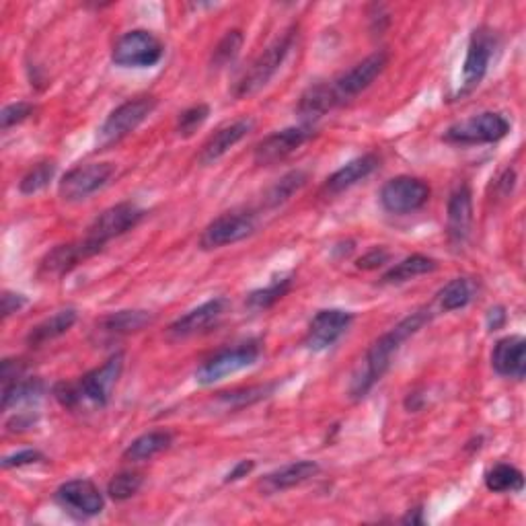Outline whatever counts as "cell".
<instances>
[{"instance_id":"d6a6232c","label":"cell","mask_w":526,"mask_h":526,"mask_svg":"<svg viewBox=\"0 0 526 526\" xmlns=\"http://www.w3.org/2000/svg\"><path fill=\"white\" fill-rule=\"evenodd\" d=\"M309 175L305 171H290L286 173L282 179H278V183L272 185V190L266 196V204L268 208H278L282 204H286L296 192H300L305 187Z\"/></svg>"},{"instance_id":"7a4b0ae2","label":"cell","mask_w":526,"mask_h":526,"mask_svg":"<svg viewBox=\"0 0 526 526\" xmlns=\"http://www.w3.org/2000/svg\"><path fill=\"white\" fill-rule=\"evenodd\" d=\"M294 42H296V27L292 25L274 44L263 50L253 60V64L243 72V77L233 87V97L245 99L259 93L263 87H268L270 81L278 74V70L282 68V64L286 62L288 54L292 52Z\"/></svg>"},{"instance_id":"2e32d148","label":"cell","mask_w":526,"mask_h":526,"mask_svg":"<svg viewBox=\"0 0 526 526\" xmlns=\"http://www.w3.org/2000/svg\"><path fill=\"white\" fill-rule=\"evenodd\" d=\"M354 317L348 311L342 309H325L319 311L307 329L305 335V346L311 352H323L331 348L333 344L340 342V337L350 329Z\"/></svg>"},{"instance_id":"30bf717a","label":"cell","mask_w":526,"mask_h":526,"mask_svg":"<svg viewBox=\"0 0 526 526\" xmlns=\"http://www.w3.org/2000/svg\"><path fill=\"white\" fill-rule=\"evenodd\" d=\"M114 175H116L114 163H89V165L74 167L62 177L58 185L60 198L64 202L87 200L89 196L103 190Z\"/></svg>"},{"instance_id":"d4e9b609","label":"cell","mask_w":526,"mask_h":526,"mask_svg":"<svg viewBox=\"0 0 526 526\" xmlns=\"http://www.w3.org/2000/svg\"><path fill=\"white\" fill-rule=\"evenodd\" d=\"M379 167V157L377 155H362L350 163H346L342 169H337L323 185V192L329 196H337L350 187H354L356 183H360L362 179H366L368 175L374 173V169Z\"/></svg>"},{"instance_id":"74e56055","label":"cell","mask_w":526,"mask_h":526,"mask_svg":"<svg viewBox=\"0 0 526 526\" xmlns=\"http://www.w3.org/2000/svg\"><path fill=\"white\" fill-rule=\"evenodd\" d=\"M276 385H259V387H249L243 391H233V393H220V401L227 407H245L249 403L266 399Z\"/></svg>"},{"instance_id":"7bdbcfd3","label":"cell","mask_w":526,"mask_h":526,"mask_svg":"<svg viewBox=\"0 0 526 526\" xmlns=\"http://www.w3.org/2000/svg\"><path fill=\"white\" fill-rule=\"evenodd\" d=\"M23 374H25V366L19 360H5L3 362V374H0V377H3V385L11 383L15 379H21Z\"/></svg>"},{"instance_id":"3957f363","label":"cell","mask_w":526,"mask_h":526,"mask_svg":"<svg viewBox=\"0 0 526 526\" xmlns=\"http://www.w3.org/2000/svg\"><path fill=\"white\" fill-rule=\"evenodd\" d=\"M498 48H500V40L492 29L479 27L471 33L465 62H463L461 87L457 89V97L471 95L483 83L485 74H487V70H490Z\"/></svg>"},{"instance_id":"b9f144b4","label":"cell","mask_w":526,"mask_h":526,"mask_svg":"<svg viewBox=\"0 0 526 526\" xmlns=\"http://www.w3.org/2000/svg\"><path fill=\"white\" fill-rule=\"evenodd\" d=\"M27 305V298L23 294H15V292H3V317H11L13 313L21 311Z\"/></svg>"},{"instance_id":"f546056e","label":"cell","mask_w":526,"mask_h":526,"mask_svg":"<svg viewBox=\"0 0 526 526\" xmlns=\"http://www.w3.org/2000/svg\"><path fill=\"white\" fill-rule=\"evenodd\" d=\"M473 300V282L469 278H455L450 280L440 292L436 294V303L440 311L453 313L465 309Z\"/></svg>"},{"instance_id":"ab89813d","label":"cell","mask_w":526,"mask_h":526,"mask_svg":"<svg viewBox=\"0 0 526 526\" xmlns=\"http://www.w3.org/2000/svg\"><path fill=\"white\" fill-rule=\"evenodd\" d=\"M44 459L46 457H44V453H40V450L23 448V450H17V453H13V455L3 459V469H21V467H27V465L42 463Z\"/></svg>"},{"instance_id":"603a6c76","label":"cell","mask_w":526,"mask_h":526,"mask_svg":"<svg viewBox=\"0 0 526 526\" xmlns=\"http://www.w3.org/2000/svg\"><path fill=\"white\" fill-rule=\"evenodd\" d=\"M321 467L315 461H296L290 465H284L268 475H263V479L259 481V490L261 494L266 496H274V494H282L286 490H292L296 485H303L309 479H313L315 475H319Z\"/></svg>"},{"instance_id":"836d02e7","label":"cell","mask_w":526,"mask_h":526,"mask_svg":"<svg viewBox=\"0 0 526 526\" xmlns=\"http://www.w3.org/2000/svg\"><path fill=\"white\" fill-rule=\"evenodd\" d=\"M243 48V33L239 29H231L222 35V40L216 44L214 52H212V68L216 70H222L227 68L229 64L235 62V58L239 56Z\"/></svg>"},{"instance_id":"e0dca14e","label":"cell","mask_w":526,"mask_h":526,"mask_svg":"<svg viewBox=\"0 0 526 526\" xmlns=\"http://www.w3.org/2000/svg\"><path fill=\"white\" fill-rule=\"evenodd\" d=\"M101 249L103 247L89 237H85L81 241L58 245L42 259L40 274L46 278H62L64 274H68L77 266H81L83 261L97 255Z\"/></svg>"},{"instance_id":"e575fe53","label":"cell","mask_w":526,"mask_h":526,"mask_svg":"<svg viewBox=\"0 0 526 526\" xmlns=\"http://www.w3.org/2000/svg\"><path fill=\"white\" fill-rule=\"evenodd\" d=\"M56 175V163L54 161H46V163H37L35 167H31L19 181V192L23 196H33L37 192L46 190L50 185V181Z\"/></svg>"},{"instance_id":"f1b7e54d","label":"cell","mask_w":526,"mask_h":526,"mask_svg":"<svg viewBox=\"0 0 526 526\" xmlns=\"http://www.w3.org/2000/svg\"><path fill=\"white\" fill-rule=\"evenodd\" d=\"M44 383L40 379L33 377H23L15 379L11 383L3 385V411H9L13 407L31 403L35 399H40L44 395Z\"/></svg>"},{"instance_id":"8d00e7d4","label":"cell","mask_w":526,"mask_h":526,"mask_svg":"<svg viewBox=\"0 0 526 526\" xmlns=\"http://www.w3.org/2000/svg\"><path fill=\"white\" fill-rule=\"evenodd\" d=\"M210 116V107L206 103H198V105H192L187 107L185 111H181L179 114V120H177V134L181 138H190L194 136L208 120Z\"/></svg>"},{"instance_id":"6da1fadb","label":"cell","mask_w":526,"mask_h":526,"mask_svg":"<svg viewBox=\"0 0 526 526\" xmlns=\"http://www.w3.org/2000/svg\"><path fill=\"white\" fill-rule=\"evenodd\" d=\"M430 319H432V311L428 309L411 313L405 319H401L393 329L383 333L379 340L368 348L364 360L360 362L350 381L348 393L354 401L364 399L372 391V387L385 377L401 346L409 340V337L416 335Z\"/></svg>"},{"instance_id":"44dd1931","label":"cell","mask_w":526,"mask_h":526,"mask_svg":"<svg viewBox=\"0 0 526 526\" xmlns=\"http://www.w3.org/2000/svg\"><path fill=\"white\" fill-rule=\"evenodd\" d=\"M255 128V122L251 118H241V120H235L233 124L220 128L216 134H212L202 150H200V165L208 167V165H214L216 161H220L224 155L229 153V150L233 146H237L251 130Z\"/></svg>"},{"instance_id":"277c9868","label":"cell","mask_w":526,"mask_h":526,"mask_svg":"<svg viewBox=\"0 0 526 526\" xmlns=\"http://www.w3.org/2000/svg\"><path fill=\"white\" fill-rule=\"evenodd\" d=\"M165 46L153 31L132 29L111 50V62L122 68H150L163 60Z\"/></svg>"},{"instance_id":"8992f818","label":"cell","mask_w":526,"mask_h":526,"mask_svg":"<svg viewBox=\"0 0 526 526\" xmlns=\"http://www.w3.org/2000/svg\"><path fill=\"white\" fill-rule=\"evenodd\" d=\"M261 356V346L255 340L243 342L233 348H224L204 360L200 368L196 370V381L204 387L214 385L222 379L231 377V374H237L249 366H253Z\"/></svg>"},{"instance_id":"484cf974","label":"cell","mask_w":526,"mask_h":526,"mask_svg":"<svg viewBox=\"0 0 526 526\" xmlns=\"http://www.w3.org/2000/svg\"><path fill=\"white\" fill-rule=\"evenodd\" d=\"M79 319V313L74 309H62L58 313H54L52 317L44 319L42 323H37L29 335H27V344L31 348H40V346H46L48 342H54L58 340V337H62L64 333H68L74 323H77Z\"/></svg>"},{"instance_id":"ac0fdd59","label":"cell","mask_w":526,"mask_h":526,"mask_svg":"<svg viewBox=\"0 0 526 526\" xmlns=\"http://www.w3.org/2000/svg\"><path fill=\"white\" fill-rule=\"evenodd\" d=\"M473 227V194L467 183L455 187L446 206V235L453 247L461 249Z\"/></svg>"},{"instance_id":"5bb4252c","label":"cell","mask_w":526,"mask_h":526,"mask_svg":"<svg viewBox=\"0 0 526 526\" xmlns=\"http://www.w3.org/2000/svg\"><path fill=\"white\" fill-rule=\"evenodd\" d=\"M56 502L77 518H93L103 512L105 498L91 479H72L56 490Z\"/></svg>"},{"instance_id":"cb8c5ba5","label":"cell","mask_w":526,"mask_h":526,"mask_svg":"<svg viewBox=\"0 0 526 526\" xmlns=\"http://www.w3.org/2000/svg\"><path fill=\"white\" fill-rule=\"evenodd\" d=\"M335 107H337V99L333 95L331 85L319 83V85L309 87L303 95H300L298 105H296V116L300 122H303V126L311 128Z\"/></svg>"},{"instance_id":"d590c367","label":"cell","mask_w":526,"mask_h":526,"mask_svg":"<svg viewBox=\"0 0 526 526\" xmlns=\"http://www.w3.org/2000/svg\"><path fill=\"white\" fill-rule=\"evenodd\" d=\"M144 485V477L140 473H120L114 479L109 481L107 485V494L111 500L116 502H126L130 498H134Z\"/></svg>"},{"instance_id":"bcb514c9","label":"cell","mask_w":526,"mask_h":526,"mask_svg":"<svg viewBox=\"0 0 526 526\" xmlns=\"http://www.w3.org/2000/svg\"><path fill=\"white\" fill-rule=\"evenodd\" d=\"M424 510L422 508H416V510H409L407 516L401 520L403 524H422L424 522Z\"/></svg>"},{"instance_id":"ba28073f","label":"cell","mask_w":526,"mask_h":526,"mask_svg":"<svg viewBox=\"0 0 526 526\" xmlns=\"http://www.w3.org/2000/svg\"><path fill=\"white\" fill-rule=\"evenodd\" d=\"M257 229V216L251 210H231L214 218L200 237L204 251L222 249L251 237Z\"/></svg>"},{"instance_id":"f6af8a7d","label":"cell","mask_w":526,"mask_h":526,"mask_svg":"<svg viewBox=\"0 0 526 526\" xmlns=\"http://www.w3.org/2000/svg\"><path fill=\"white\" fill-rule=\"evenodd\" d=\"M504 323H506V309L504 307L490 309V313H487V327H490V331L502 329Z\"/></svg>"},{"instance_id":"d6986e66","label":"cell","mask_w":526,"mask_h":526,"mask_svg":"<svg viewBox=\"0 0 526 526\" xmlns=\"http://www.w3.org/2000/svg\"><path fill=\"white\" fill-rule=\"evenodd\" d=\"M229 311V300L227 298H212L206 300L204 305L192 309L190 313H185L177 321L169 325V337L173 340H187V337L200 335L208 331L212 325H216Z\"/></svg>"},{"instance_id":"ffe728a7","label":"cell","mask_w":526,"mask_h":526,"mask_svg":"<svg viewBox=\"0 0 526 526\" xmlns=\"http://www.w3.org/2000/svg\"><path fill=\"white\" fill-rule=\"evenodd\" d=\"M155 321L153 313L148 311H118L101 317L93 329V342L95 344H114L122 337L142 331Z\"/></svg>"},{"instance_id":"ee69618b","label":"cell","mask_w":526,"mask_h":526,"mask_svg":"<svg viewBox=\"0 0 526 526\" xmlns=\"http://www.w3.org/2000/svg\"><path fill=\"white\" fill-rule=\"evenodd\" d=\"M253 469H255V461H251V459L239 461V463L229 471V475H227V479H224V483H235V481L247 477Z\"/></svg>"},{"instance_id":"4dcf8cb0","label":"cell","mask_w":526,"mask_h":526,"mask_svg":"<svg viewBox=\"0 0 526 526\" xmlns=\"http://www.w3.org/2000/svg\"><path fill=\"white\" fill-rule=\"evenodd\" d=\"M485 487L496 494H506V492L518 494L524 487V475L514 465L498 463L485 473Z\"/></svg>"},{"instance_id":"60d3db41","label":"cell","mask_w":526,"mask_h":526,"mask_svg":"<svg viewBox=\"0 0 526 526\" xmlns=\"http://www.w3.org/2000/svg\"><path fill=\"white\" fill-rule=\"evenodd\" d=\"M389 259H391V253H389L387 249H383V247H377V249L368 251L366 255H362V257L358 259L356 266H358V270H366V272H370V270H379V268H383L385 263H389Z\"/></svg>"},{"instance_id":"5b68a950","label":"cell","mask_w":526,"mask_h":526,"mask_svg":"<svg viewBox=\"0 0 526 526\" xmlns=\"http://www.w3.org/2000/svg\"><path fill=\"white\" fill-rule=\"evenodd\" d=\"M510 122L498 111H483L479 116L457 122L444 132V140L459 146L496 144L510 134Z\"/></svg>"},{"instance_id":"8fae6325","label":"cell","mask_w":526,"mask_h":526,"mask_svg":"<svg viewBox=\"0 0 526 526\" xmlns=\"http://www.w3.org/2000/svg\"><path fill=\"white\" fill-rule=\"evenodd\" d=\"M389 64V54L379 50L358 62L354 68H350L340 79L331 83L333 95L337 99V105H342L354 97H358L362 91H366L374 81H377L385 72Z\"/></svg>"},{"instance_id":"9a60e30c","label":"cell","mask_w":526,"mask_h":526,"mask_svg":"<svg viewBox=\"0 0 526 526\" xmlns=\"http://www.w3.org/2000/svg\"><path fill=\"white\" fill-rule=\"evenodd\" d=\"M313 138V130L307 126L298 128H286L280 132H274L263 138L253 153V161L261 167H270L276 163L286 161L290 155H294L300 146H305Z\"/></svg>"},{"instance_id":"9c48e42d","label":"cell","mask_w":526,"mask_h":526,"mask_svg":"<svg viewBox=\"0 0 526 526\" xmlns=\"http://www.w3.org/2000/svg\"><path fill=\"white\" fill-rule=\"evenodd\" d=\"M430 185L411 175H399L389 179L381 190V206L389 214H411L422 210L430 200Z\"/></svg>"},{"instance_id":"52a82bcc","label":"cell","mask_w":526,"mask_h":526,"mask_svg":"<svg viewBox=\"0 0 526 526\" xmlns=\"http://www.w3.org/2000/svg\"><path fill=\"white\" fill-rule=\"evenodd\" d=\"M157 109L155 97H136L116 107L99 128V146L107 148L130 136Z\"/></svg>"},{"instance_id":"83f0119b","label":"cell","mask_w":526,"mask_h":526,"mask_svg":"<svg viewBox=\"0 0 526 526\" xmlns=\"http://www.w3.org/2000/svg\"><path fill=\"white\" fill-rule=\"evenodd\" d=\"M436 270H438L436 259L422 255V253H413L405 259H401L399 263H395V266L383 276V282L385 284H403V282H409L413 278L432 274Z\"/></svg>"},{"instance_id":"4fadbf2b","label":"cell","mask_w":526,"mask_h":526,"mask_svg":"<svg viewBox=\"0 0 526 526\" xmlns=\"http://www.w3.org/2000/svg\"><path fill=\"white\" fill-rule=\"evenodd\" d=\"M122 370H124V354L116 352L105 364L87 372L77 383L81 401H89L97 407H105L111 395H114V389L122 377Z\"/></svg>"},{"instance_id":"4316f807","label":"cell","mask_w":526,"mask_h":526,"mask_svg":"<svg viewBox=\"0 0 526 526\" xmlns=\"http://www.w3.org/2000/svg\"><path fill=\"white\" fill-rule=\"evenodd\" d=\"M173 444V436L167 430H153L138 436L128 444L124 450V461L128 463H144L159 457L165 450H169Z\"/></svg>"},{"instance_id":"f35d334b","label":"cell","mask_w":526,"mask_h":526,"mask_svg":"<svg viewBox=\"0 0 526 526\" xmlns=\"http://www.w3.org/2000/svg\"><path fill=\"white\" fill-rule=\"evenodd\" d=\"M33 114H35V105L33 103H27V101L11 103V105H7L3 109V114H0V126H3V130H9V128H13L17 124H23Z\"/></svg>"},{"instance_id":"7402d4cb","label":"cell","mask_w":526,"mask_h":526,"mask_svg":"<svg viewBox=\"0 0 526 526\" xmlns=\"http://www.w3.org/2000/svg\"><path fill=\"white\" fill-rule=\"evenodd\" d=\"M492 366L504 379L522 381L526 374V340L522 335H508L494 346Z\"/></svg>"},{"instance_id":"7c38bea8","label":"cell","mask_w":526,"mask_h":526,"mask_svg":"<svg viewBox=\"0 0 526 526\" xmlns=\"http://www.w3.org/2000/svg\"><path fill=\"white\" fill-rule=\"evenodd\" d=\"M144 214L146 212L132 202H122V204L111 206L91 222V227L87 229V237L99 243L101 247H105L111 239L122 237L128 231L136 229L140 220L144 218Z\"/></svg>"},{"instance_id":"1f68e13d","label":"cell","mask_w":526,"mask_h":526,"mask_svg":"<svg viewBox=\"0 0 526 526\" xmlns=\"http://www.w3.org/2000/svg\"><path fill=\"white\" fill-rule=\"evenodd\" d=\"M290 288H292V274L276 276L268 286L253 290L247 296V307L253 311H266L274 307L280 298H284L290 292Z\"/></svg>"}]
</instances>
